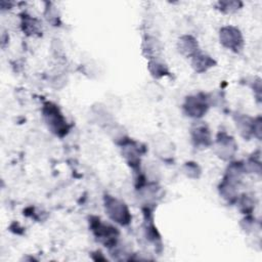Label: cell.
Masks as SVG:
<instances>
[{
  "label": "cell",
  "mask_w": 262,
  "mask_h": 262,
  "mask_svg": "<svg viewBox=\"0 0 262 262\" xmlns=\"http://www.w3.org/2000/svg\"><path fill=\"white\" fill-rule=\"evenodd\" d=\"M149 71H150L151 75L159 78V77L166 75L167 68H166V64H164L163 62H161L157 59H154L149 62Z\"/></svg>",
  "instance_id": "cell-10"
},
{
  "label": "cell",
  "mask_w": 262,
  "mask_h": 262,
  "mask_svg": "<svg viewBox=\"0 0 262 262\" xmlns=\"http://www.w3.org/2000/svg\"><path fill=\"white\" fill-rule=\"evenodd\" d=\"M105 210L110 218L119 224L126 225L131 220V215L127 206L120 200L114 199L110 195L105 198Z\"/></svg>",
  "instance_id": "cell-1"
},
{
  "label": "cell",
  "mask_w": 262,
  "mask_h": 262,
  "mask_svg": "<svg viewBox=\"0 0 262 262\" xmlns=\"http://www.w3.org/2000/svg\"><path fill=\"white\" fill-rule=\"evenodd\" d=\"M208 107H209L208 98H206L202 94L188 97L184 104L186 114L193 118L202 117L207 112Z\"/></svg>",
  "instance_id": "cell-4"
},
{
  "label": "cell",
  "mask_w": 262,
  "mask_h": 262,
  "mask_svg": "<svg viewBox=\"0 0 262 262\" xmlns=\"http://www.w3.org/2000/svg\"><path fill=\"white\" fill-rule=\"evenodd\" d=\"M43 114L46 123L55 134L61 135L67 132V122L55 105H53L52 103H47L44 106Z\"/></svg>",
  "instance_id": "cell-2"
},
{
  "label": "cell",
  "mask_w": 262,
  "mask_h": 262,
  "mask_svg": "<svg viewBox=\"0 0 262 262\" xmlns=\"http://www.w3.org/2000/svg\"><path fill=\"white\" fill-rule=\"evenodd\" d=\"M220 5H221V9L227 12L234 11L238 8V3L236 2H220Z\"/></svg>",
  "instance_id": "cell-12"
},
{
  "label": "cell",
  "mask_w": 262,
  "mask_h": 262,
  "mask_svg": "<svg viewBox=\"0 0 262 262\" xmlns=\"http://www.w3.org/2000/svg\"><path fill=\"white\" fill-rule=\"evenodd\" d=\"M214 63L215 61L210 56L203 54L201 52H198L192 56V67L196 72H205L209 68L213 67Z\"/></svg>",
  "instance_id": "cell-9"
},
{
  "label": "cell",
  "mask_w": 262,
  "mask_h": 262,
  "mask_svg": "<svg viewBox=\"0 0 262 262\" xmlns=\"http://www.w3.org/2000/svg\"><path fill=\"white\" fill-rule=\"evenodd\" d=\"M220 42L226 48L237 52L243 47V36L234 27H224L220 30Z\"/></svg>",
  "instance_id": "cell-3"
},
{
  "label": "cell",
  "mask_w": 262,
  "mask_h": 262,
  "mask_svg": "<svg viewBox=\"0 0 262 262\" xmlns=\"http://www.w3.org/2000/svg\"><path fill=\"white\" fill-rule=\"evenodd\" d=\"M179 51L185 56H193L198 53V43L190 36H184L179 40L178 44Z\"/></svg>",
  "instance_id": "cell-8"
},
{
  "label": "cell",
  "mask_w": 262,
  "mask_h": 262,
  "mask_svg": "<svg viewBox=\"0 0 262 262\" xmlns=\"http://www.w3.org/2000/svg\"><path fill=\"white\" fill-rule=\"evenodd\" d=\"M92 230L94 231V233L97 237L103 238V239L107 238V244L115 243L114 238H116V236L118 234V231L116 230V228H114L110 225L100 223L99 219H96V221L94 223H92Z\"/></svg>",
  "instance_id": "cell-5"
},
{
  "label": "cell",
  "mask_w": 262,
  "mask_h": 262,
  "mask_svg": "<svg viewBox=\"0 0 262 262\" xmlns=\"http://www.w3.org/2000/svg\"><path fill=\"white\" fill-rule=\"evenodd\" d=\"M146 46L144 47V50H147V53L149 55L151 54H157V51H160L159 49V45H158V40H156L155 38H147V40L145 41Z\"/></svg>",
  "instance_id": "cell-11"
},
{
  "label": "cell",
  "mask_w": 262,
  "mask_h": 262,
  "mask_svg": "<svg viewBox=\"0 0 262 262\" xmlns=\"http://www.w3.org/2000/svg\"><path fill=\"white\" fill-rule=\"evenodd\" d=\"M235 151V143L233 139L227 135L221 136L218 139V154L223 159H228L233 156Z\"/></svg>",
  "instance_id": "cell-7"
},
{
  "label": "cell",
  "mask_w": 262,
  "mask_h": 262,
  "mask_svg": "<svg viewBox=\"0 0 262 262\" xmlns=\"http://www.w3.org/2000/svg\"><path fill=\"white\" fill-rule=\"evenodd\" d=\"M191 134L192 140L194 141L195 145L207 146L211 142L209 129L205 124H196L194 128H192Z\"/></svg>",
  "instance_id": "cell-6"
}]
</instances>
